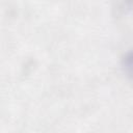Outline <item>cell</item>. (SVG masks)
<instances>
[{
	"instance_id": "cell-1",
	"label": "cell",
	"mask_w": 133,
	"mask_h": 133,
	"mask_svg": "<svg viewBox=\"0 0 133 133\" xmlns=\"http://www.w3.org/2000/svg\"><path fill=\"white\" fill-rule=\"evenodd\" d=\"M122 71L127 78L133 80V50L127 52L122 58Z\"/></svg>"
}]
</instances>
